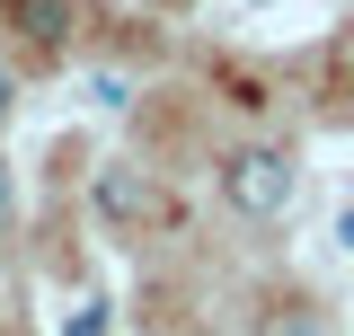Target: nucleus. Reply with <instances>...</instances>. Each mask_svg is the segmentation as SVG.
<instances>
[{
    "label": "nucleus",
    "mask_w": 354,
    "mask_h": 336,
    "mask_svg": "<svg viewBox=\"0 0 354 336\" xmlns=\"http://www.w3.org/2000/svg\"><path fill=\"white\" fill-rule=\"evenodd\" d=\"M97 204H106V212H124V221H133V212H142V186H133V177H106V186H97Z\"/></svg>",
    "instance_id": "7ed1b4c3"
},
{
    "label": "nucleus",
    "mask_w": 354,
    "mask_h": 336,
    "mask_svg": "<svg viewBox=\"0 0 354 336\" xmlns=\"http://www.w3.org/2000/svg\"><path fill=\"white\" fill-rule=\"evenodd\" d=\"M18 27H27L36 44H62L71 36V0H18Z\"/></svg>",
    "instance_id": "f03ea898"
},
{
    "label": "nucleus",
    "mask_w": 354,
    "mask_h": 336,
    "mask_svg": "<svg viewBox=\"0 0 354 336\" xmlns=\"http://www.w3.org/2000/svg\"><path fill=\"white\" fill-rule=\"evenodd\" d=\"M62 336H106V301H80V310L62 319Z\"/></svg>",
    "instance_id": "39448f33"
},
{
    "label": "nucleus",
    "mask_w": 354,
    "mask_h": 336,
    "mask_svg": "<svg viewBox=\"0 0 354 336\" xmlns=\"http://www.w3.org/2000/svg\"><path fill=\"white\" fill-rule=\"evenodd\" d=\"M18 221V177H9V160H0V230Z\"/></svg>",
    "instance_id": "423d86ee"
},
{
    "label": "nucleus",
    "mask_w": 354,
    "mask_h": 336,
    "mask_svg": "<svg viewBox=\"0 0 354 336\" xmlns=\"http://www.w3.org/2000/svg\"><path fill=\"white\" fill-rule=\"evenodd\" d=\"M337 248H346V256H354V204H346V212H337Z\"/></svg>",
    "instance_id": "6e6552de"
},
{
    "label": "nucleus",
    "mask_w": 354,
    "mask_h": 336,
    "mask_svg": "<svg viewBox=\"0 0 354 336\" xmlns=\"http://www.w3.org/2000/svg\"><path fill=\"white\" fill-rule=\"evenodd\" d=\"M88 97H97V106H124L133 80H124V71H88Z\"/></svg>",
    "instance_id": "20e7f679"
},
{
    "label": "nucleus",
    "mask_w": 354,
    "mask_h": 336,
    "mask_svg": "<svg viewBox=\"0 0 354 336\" xmlns=\"http://www.w3.org/2000/svg\"><path fill=\"white\" fill-rule=\"evenodd\" d=\"M221 195H230L239 221H274V212L292 204V151L283 142H239L221 160Z\"/></svg>",
    "instance_id": "f257e3e1"
},
{
    "label": "nucleus",
    "mask_w": 354,
    "mask_h": 336,
    "mask_svg": "<svg viewBox=\"0 0 354 336\" xmlns=\"http://www.w3.org/2000/svg\"><path fill=\"white\" fill-rule=\"evenodd\" d=\"M9 106H18V71L0 62V124H9Z\"/></svg>",
    "instance_id": "0eeeda50"
}]
</instances>
